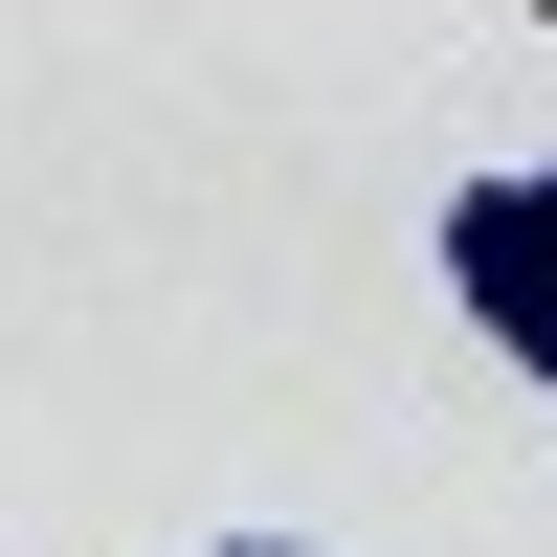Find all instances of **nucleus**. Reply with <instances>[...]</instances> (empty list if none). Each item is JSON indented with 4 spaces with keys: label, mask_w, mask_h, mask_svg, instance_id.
Wrapping results in <instances>:
<instances>
[{
    "label": "nucleus",
    "mask_w": 557,
    "mask_h": 557,
    "mask_svg": "<svg viewBox=\"0 0 557 557\" xmlns=\"http://www.w3.org/2000/svg\"><path fill=\"white\" fill-rule=\"evenodd\" d=\"M446 290L491 312V357L557 380V178H469V201H446Z\"/></svg>",
    "instance_id": "nucleus-1"
}]
</instances>
